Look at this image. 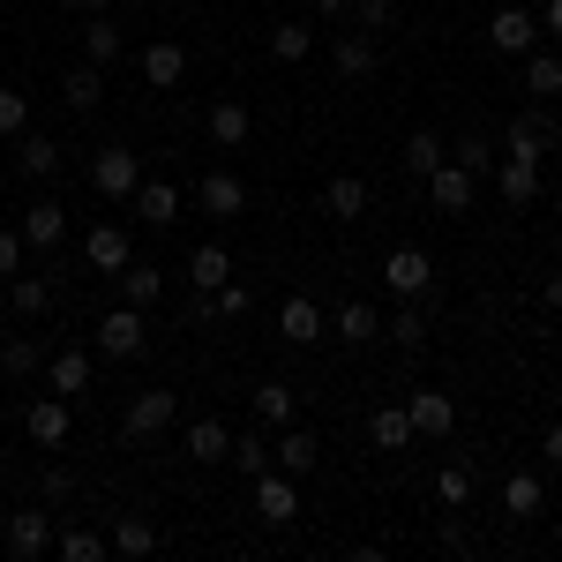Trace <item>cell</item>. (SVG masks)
<instances>
[{
    "label": "cell",
    "mask_w": 562,
    "mask_h": 562,
    "mask_svg": "<svg viewBox=\"0 0 562 562\" xmlns=\"http://www.w3.org/2000/svg\"><path fill=\"white\" fill-rule=\"evenodd\" d=\"M90 188H98L105 203H128L135 188H143V158H135V143H98V158H90Z\"/></svg>",
    "instance_id": "cell-1"
},
{
    "label": "cell",
    "mask_w": 562,
    "mask_h": 562,
    "mask_svg": "<svg viewBox=\"0 0 562 562\" xmlns=\"http://www.w3.org/2000/svg\"><path fill=\"white\" fill-rule=\"evenodd\" d=\"M180 420V397L173 390H143V397H135L128 405V420H121V435H128V442H150V435H166Z\"/></svg>",
    "instance_id": "cell-2"
},
{
    "label": "cell",
    "mask_w": 562,
    "mask_h": 562,
    "mask_svg": "<svg viewBox=\"0 0 562 562\" xmlns=\"http://www.w3.org/2000/svg\"><path fill=\"white\" fill-rule=\"evenodd\" d=\"M8 555H15V562L53 555V510H45V503H31V510L8 518Z\"/></svg>",
    "instance_id": "cell-3"
},
{
    "label": "cell",
    "mask_w": 562,
    "mask_h": 562,
    "mask_svg": "<svg viewBox=\"0 0 562 562\" xmlns=\"http://www.w3.org/2000/svg\"><path fill=\"white\" fill-rule=\"evenodd\" d=\"M487 45H495V53H532V45H540V15L518 8V0L495 8V15H487Z\"/></svg>",
    "instance_id": "cell-4"
},
{
    "label": "cell",
    "mask_w": 562,
    "mask_h": 562,
    "mask_svg": "<svg viewBox=\"0 0 562 562\" xmlns=\"http://www.w3.org/2000/svg\"><path fill=\"white\" fill-rule=\"evenodd\" d=\"M548 143H555V121H548V113H518V121L503 128V158L540 166V158H548Z\"/></svg>",
    "instance_id": "cell-5"
},
{
    "label": "cell",
    "mask_w": 562,
    "mask_h": 562,
    "mask_svg": "<svg viewBox=\"0 0 562 562\" xmlns=\"http://www.w3.org/2000/svg\"><path fill=\"white\" fill-rule=\"evenodd\" d=\"M420 188H428V203H435V211H450V217H458V211H465V203L480 195V173H465L458 158H442V166H435V173L420 180Z\"/></svg>",
    "instance_id": "cell-6"
},
{
    "label": "cell",
    "mask_w": 562,
    "mask_h": 562,
    "mask_svg": "<svg viewBox=\"0 0 562 562\" xmlns=\"http://www.w3.org/2000/svg\"><path fill=\"white\" fill-rule=\"evenodd\" d=\"M256 518L262 525H293L301 518V487H293V473H256Z\"/></svg>",
    "instance_id": "cell-7"
},
{
    "label": "cell",
    "mask_w": 562,
    "mask_h": 562,
    "mask_svg": "<svg viewBox=\"0 0 562 562\" xmlns=\"http://www.w3.org/2000/svg\"><path fill=\"white\" fill-rule=\"evenodd\" d=\"M405 420H413L420 442H442V435L458 428V405H450L442 390H413V397H405Z\"/></svg>",
    "instance_id": "cell-8"
},
{
    "label": "cell",
    "mask_w": 562,
    "mask_h": 562,
    "mask_svg": "<svg viewBox=\"0 0 562 562\" xmlns=\"http://www.w3.org/2000/svg\"><path fill=\"white\" fill-rule=\"evenodd\" d=\"M15 233H23L31 256H53V248L68 240V211H60V203H23V225H15Z\"/></svg>",
    "instance_id": "cell-9"
},
{
    "label": "cell",
    "mask_w": 562,
    "mask_h": 562,
    "mask_svg": "<svg viewBox=\"0 0 562 562\" xmlns=\"http://www.w3.org/2000/svg\"><path fill=\"white\" fill-rule=\"evenodd\" d=\"M383 285L397 293V301H420L435 285V262L420 256V248H397V256H383Z\"/></svg>",
    "instance_id": "cell-10"
},
{
    "label": "cell",
    "mask_w": 562,
    "mask_h": 562,
    "mask_svg": "<svg viewBox=\"0 0 562 562\" xmlns=\"http://www.w3.org/2000/svg\"><path fill=\"white\" fill-rule=\"evenodd\" d=\"M98 352H105V360H135V352H143V307L98 315Z\"/></svg>",
    "instance_id": "cell-11"
},
{
    "label": "cell",
    "mask_w": 562,
    "mask_h": 562,
    "mask_svg": "<svg viewBox=\"0 0 562 562\" xmlns=\"http://www.w3.org/2000/svg\"><path fill=\"white\" fill-rule=\"evenodd\" d=\"M23 435H31L38 450H60V442L76 435V413H68V397H38V405L23 413Z\"/></svg>",
    "instance_id": "cell-12"
},
{
    "label": "cell",
    "mask_w": 562,
    "mask_h": 562,
    "mask_svg": "<svg viewBox=\"0 0 562 562\" xmlns=\"http://www.w3.org/2000/svg\"><path fill=\"white\" fill-rule=\"evenodd\" d=\"M83 262H90V270H105V278H121V270L135 262L128 233H121V225H90V233H83Z\"/></svg>",
    "instance_id": "cell-13"
},
{
    "label": "cell",
    "mask_w": 562,
    "mask_h": 562,
    "mask_svg": "<svg viewBox=\"0 0 562 562\" xmlns=\"http://www.w3.org/2000/svg\"><path fill=\"white\" fill-rule=\"evenodd\" d=\"M195 203H203L211 217H240V211H248V180L217 166V173H203V180H195Z\"/></svg>",
    "instance_id": "cell-14"
},
{
    "label": "cell",
    "mask_w": 562,
    "mask_h": 562,
    "mask_svg": "<svg viewBox=\"0 0 562 562\" xmlns=\"http://www.w3.org/2000/svg\"><path fill=\"white\" fill-rule=\"evenodd\" d=\"M323 330H330V315L307 301V293H293V301L278 307V338H285V346H315Z\"/></svg>",
    "instance_id": "cell-15"
},
{
    "label": "cell",
    "mask_w": 562,
    "mask_h": 562,
    "mask_svg": "<svg viewBox=\"0 0 562 562\" xmlns=\"http://www.w3.org/2000/svg\"><path fill=\"white\" fill-rule=\"evenodd\" d=\"M315 458H323V442H315L301 420H285V428H278V450H270V465L301 480V473H315Z\"/></svg>",
    "instance_id": "cell-16"
},
{
    "label": "cell",
    "mask_w": 562,
    "mask_h": 562,
    "mask_svg": "<svg viewBox=\"0 0 562 562\" xmlns=\"http://www.w3.org/2000/svg\"><path fill=\"white\" fill-rule=\"evenodd\" d=\"M180 76H188V45H173V38L143 45V83L150 90H180Z\"/></svg>",
    "instance_id": "cell-17"
},
{
    "label": "cell",
    "mask_w": 562,
    "mask_h": 562,
    "mask_svg": "<svg viewBox=\"0 0 562 562\" xmlns=\"http://www.w3.org/2000/svg\"><path fill=\"white\" fill-rule=\"evenodd\" d=\"M128 203H135L143 225H180V188H173V180H150V173H143V188H135Z\"/></svg>",
    "instance_id": "cell-18"
},
{
    "label": "cell",
    "mask_w": 562,
    "mask_h": 562,
    "mask_svg": "<svg viewBox=\"0 0 562 562\" xmlns=\"http://www.w3.org/2000/svg\"><path fill=\"white\" fill-rule=\"evenodd\" d=\"M368 203H375V195H368V180H360V173H338L330 188H323V211L338 217V225H360Z\"/></svg>",
    "instance_id": "cell-19"
},
{
    "label": "cell",
    "mask_w": 562,
    "mask_h": 562,
    "mask_svg": "<svg viewBox=\"0 0 562 562\" xmlns=\"http://www.w3.org/2000/svg\"><path fill=\"white\" fill-rule=\"evenodd\" d=\"M15 166H23L31 180H53V173H60V135L23 128V135H15Z\"/></svg>",
    "instance_id": "cell-20"
},
{
    "label": "cell",
    "mask_w": 562,
    "mask_h": 562,
    "mask_svg": "<svg viewBox=\"0 0 562 562\" xmlns=\"http://www.w3.org/2000/svg\"><path fill=\"white\" fill-rule=\"evenodd\" d=\"M45 383H53V397H83V390H90V352L60 346L53 360H45Z\"/></svg>",
    "instance_id": "cell-21"
},
{
    "label": "cell",
    "mask_w": 562,
    "mask_h": 562,
    "mask_svg": "<svg viewBox=\"0 0 562 562\" xmlns=\"http://www.w3.org/2000/svg\"><path fill=\"white\" fill-rule=\"evenodd\" d=\"M180 442H188L195 465H225V458H233V428H225V420H188Z\"/></svg>",
    "instance_id": "cell-22"
},
{
    "label": "cell",
    "mask_w": 562,
    "mask_h": 562,
    "mask_svg": "<svg viewBox=\"0 0 562 562\" xmlns=\"http://www.w3.org/2000/svg\"><path fill=\"white\" fill-rule=\"evenodd\" d=\"M203 128H211V143H225V150H233V143H248V128H256V113H248L240 98H217L211 113H203Z\"/></svg>",
    "instance_id": "cell-23"
},
{
    "label": "cell",
    "mask_w": 562,
    "mask_h": 562,
    "mask_svg": "<svg viewBox=\"0 0 562 562\" xmlns=\"http://www.w3.org/2000/svg\"><path fill=\"white\" fill-rule=\"evenodd\" d=\"M105 548H113V555H150V548H158V525L135 518V510H121V518L105 525Z\"/></svg>",
    "instance_id": "cell-24"
},
{
    "label": "cell",
    "mask_w": 562,
    "mask_h": 562,
    "mask_svg": "<svg viewBox=\"0 0 562 562\" xmlns=\"http://www.w3.org/2000/svg\"><path fill=\"white\" fill-rule=\"evenodd\" d=\"M60 98H68V113H98V105H105V68H68V76H60Z\"/></svg>",
    "instance_id": "cell-25"
},
{
    "label": "cell",
    "mask_w": 562,
    "mask_h": 562,
    "mask_svg": "<svg viewBox=\"0 0 562 562\" xmlns=\"http://www.w3.org/2000/svg\"><path fill=\"white\" fill-rule=\"evenodd\" d=\"M330 330H338L346 346H375V338H383V315H375L368 301H346L338 315H330Z\"/></svg>",
    "instance_id": "cell-26"
},
{
    "label": "cell",
    "mask_w": 562,
    "mask_h": 562,
    "mask_svg": "<svg viewBox=\"0 0 562 562\" xmlns=\"http://www.w3.org/2000/svg\"><path fill=\"white\" fill-rule=\"evenodd\" d=\"M368 442H375L383 458H397V450H405V442H420V435H413V420H405V405H383V413L368 420Z\"/></svg>",
    "instance_id": "cell-27"
},
{
    "label": "cell",
    "mask_w": 562,
    "mask_h": 562,
    "mask_svg": "<svg viewBox=\"0 0 562 562\" xmlns=\"http://www.w3.org/2000/svg\"><path fill=\"white\" fill-rule=\"evenodd\" d=\"M256 420H262V428L301 420V397H293V383H256Z\"/></svg>",
    "instance_id": "cell-28"
},
{
    "label": "cell",
    "mask_w": 562,
    "mask_h": 562,
    "mask_svg": "<svg viewBox=\"0 0 562 562\" xmlns=\"http://www.w3.org/2000/svg\"><path fill=\"white\" fill-rule=\"evenodd\" d=\"M503 510H510V518H540V510H548L540 473H510V480H503Z\"/></svg>",
    "instance_id": "cell-29"
},
{
    "label": "cell",
    "mask_w": 562,
    "mask_h": 562,
    "mask_svg": "<svg viewBox=\"0 0 562 562\" xmlns=\"http://www.w3.org/2000/svg\"><path fill=\"white\" fill-rule=\"evenodd\" d=\"M383 338H390V346H405V352L428 346V315H420V301H405L397 315H383Z\"/></svg>",
    "instance_id": "cell-30"
},
{
    "label": "cell",
    "mask_w": 562,
    "mask_h": 562,
    "mask_svg": "<svg viewBox=\"0 0 562 562\" xmlns=\"http://www.w3.org/2000/svg\"><path fill=\"white\" fill-rule=\"evenodd\" d=\"M330 60H338V76H360V83H368V76H375V38H368V31H346Z\"/></svg>",
    "instance_id": "cell-31"
},
{
    "label": "cell",
    "mask_w": 562,
    "mask_h": 562,
    "mask_svg": "<svg viewBox=\"0 0 562 562\" xmlns=\"http://www.w3.org/2000/svg\"><path fill=\"white\" fill-rule=\"evenodd\" d=\"M495 188H503V203H540V166L503 158V166H495Z\"/></svg>",
    "instance_id": "cell-32"
},
{
    "label": "cell",
    "mask_w": 562,
    "mask_h": 562,
    "mask_svg": "<svg viewBox=\"0 0 562 562\" xmlns=\"http://www.w3.org/2000/svg\"><path fill=\"white\" fill-rule=\"evenodd\" d=\"M188 278H195V285H203V293H217V285H225V278H233V256H225V248H217V240H203V248H195V256H188Z\"/></svg>",
    "instance_id": "cell-33"
},
{
    "label": "cell",
    "mask_w": 562,
    "mask_h": 562,
    "mask_svg": "<svg viewBox=\"0 0 562 562\" xmlns=\"http://www.w3.org/2000/svg\"><path fill=\"white\" fill-rule=\"evenodd\" d=\"M83 53H90V68H113V60H121V23L90 15L83 23Z\"/></svg>",
    "instance_id": "cell-34"
},
{
    "label": "cell",
    "mask_w": 562,
    "mask_h": 562,
    "mask_svg": "<svg viewBox=\"0 0 562 562\" xmlns=\"http://www.w3.org/2000/svg\"><path fill=\"white\" fill-rule=\"evenodd\" d=\"M442 158H450V143H442L435 128H420L413 143H405V173H413V180H428L435 166H442Z\"/></svg>",
    "instance_id": "cell-35"
},
{
    "label": "cell",
    "mask_w": 562,
    "mask_h": 562,
    "mask_svg": "<svg viewBox=\"0 0 562 562\" xmlns=\"http://www.w3.org/2000/svg\"><path fill=\"white\" fill-rule=\"evenodd\" d=\"M53 555L60 562H105L113 548H105V532H83V525H76V532H53Z\"/></svg>",
    "instance_id": "cell-36"
},
{
    "label": "cell",
    "mask_w": 562,
    "mask_h": 562,
    "mask_svg": "<svg viewBox=\"0 0 562 562\" xmlns=\"http://www.w3.org/2000/svg\"><path fill=\"white\" fill-rule=\"evenodd\" d=\"M525 83H532V98H562V53H525Z\"/></svg>",
    "instance_id": "cell-37"
},
{
    "label": "cell",
    "mask_w": 562,
    "mask_h": 562,
    "mask_svg": "<svg viewBox=\"0 0 562 562\" xmlns=\"http://www.w3.org/2000/svg\"><path fill=\"white\" fill-rule=\"evenodd\" d=\"M121 293H128V307H150L158 293H166V278H158V262H128V270H121Z\"/></svg>",
    "instance_id": "cell-38"
},
{
    "label": "cell",
    "mask_w": 562,
    "mask_h": 562,
    "mask_svg": "<svg viewBox=\"0 0 562 562\" xmlns=\"http://www.w3.org/2000/svg\"><path fill=\"white\" fill-rule=\"evenodd\" d=\"M315 53V23H278L270 31V60H307Z\"/></svg>",
    "instance_id": "cell-39"
},
{
    "label": "cell",
    "mask_w": 562,
    "mask_h": 562,
    "mask_svg": "<svg viewBox=\"0 0 562 562\" xmlns=\"http://www.w3.org/2000/svg\"><path fill=\"white\" fill-rule=\"evenodd\" d=\"M8 307H15V315H45V307H53V278H15Z\"/></svg>",
    "instance_id": "cell-40"
},
{
    "label": "cell",
    "mask_w": 562,
    "mask_h": 562,
    "mask_svg": "<svg viewBox=\"0 0 562 562\" xmlns=\"http://www.w3.org/2000/svg\"><path fill=\"white\" fill-rule=\"evenodd\" d=\"M0 375H8V383L38 375V346H31V338H8V346H0Z\"/></svg>",
    "instance_id": "cell-41"
},
{
    "label": "cell",
    "mask_w": 562,
    "mask_h": 562,
    "mask_svg": "<svg viewBox=\"0 0 562 562\" xmlns=\"http://www.w3.org/2000/svg\"><path fill=\"white\" fill-rule=\"evenodd\" d=\"M450 158H458V166H465V173H495V143H480V135H458V143H450Z\"/></svg>",
    "instance_id": "cell-42"
},
{
    "label": "cell",
    "mask_w": 562,
    "mask_h": 562,
    "mask_svg": "<svg viewBox=\"0 0 562 562\" xmlns=\"http://www.w3.org/2000/svg\"><path fill=\"white\" fill-rule=\"evenodd\" d=\"M435 495H442L450 510H465V503H473V473H465V465H442V473H435Z\"/></svg>",
    "instance_id": "cell-43"
},
{
    "label": "cell",
    "mask_w": 562,
    "mask_h": 562,
    "mask_svg": "<svg viewBox=\"0 0 562 562\" xmlns=\"http://www.w3.org/2000/svg\"><path fill=\"white\" fill-rule=\"evenodd\" d=\"M23 128H31V98L15 83H0V135H23Z\"/></svg>",
    "instance_id": "cell-44"
},
{
    "label": "cell",
    "mask_w": 562,
    "mask_h": 562,
    "mask_svg": "<svg viewBox=\"0 0 562 562\" xmlns=\"http://www.w3.org/2000/svg\"><path fill=\"white\" fill-rule=\"evenodd\" d=\"M352 23L375 38V31H390V23H397V0H352Z\"/></svg>",
    "instance_id": "cell-45"
},
{
    "label": "cell",
    "mask_w": 562,
    "mask_h": 562,
    "mask_svg": "<svg viewBox=\"0 0 562 562\" xmlns=\"http://www.w3.org/2000/svg\"><path fill=\"white\" fill-rule=\"evenodd\" d=\"M233 465H240V480H256V473H270V450L248 442V435H233Z\"/></svg>",
    "instance_id": "cell-46"
},
{
    "label": "cell",
    "mask_w": 562,
    "mask_h": 562,
    "mask_svg": "<svg viewBox=\"0 0 562 562\" xmlns=\"http://www.w3.org/2000/svg\"><path fill=\"white\" fill-rule=\"evenodd\" d=\"M68 495H76V480L60 473V465H45V473H38V503H45V510H60Z\"/></svg>",
    "instance_id": "cell-47"
},
{
    "label": "cell",
    "mask_w": 562,
    "mask_h": 562,
    "mask_svg": "<svg viewBox=\"0 0 562 562\" xmlns=\"http://www.w3.org/2000/svg\"><path fill=\"white\" fill-rule=\"evenodd\" d=\"M23 256H31V248H23V233H15V225H0V278H15Z\"/></svg>",
    "instance_id": "cell-48"
},
{
    "label": "cell",
    "mask_w": 562,
    "mask_h": 562,
    "mask_svg": "<svg viewBox=\"0 0 562 562\" xmlns=\"http://www.w3.org/2000/svg\"><path fill=\"white\" fill-rule=\"evenodd\" d=\"M540 458H548V465H562V420L548 435H540Z\"/></svg>",
    "instance_id": "cell-49"
},
{
    "label": "cell",
    "mask_w": 562,
    "mask_h": 562,
    "mask_svg": "<svg viewBox=\"0 0 562 562\" xmlns=\"http://www.w3.org/2000/svg\"><path fill=\"white\" fill-rule=\"evenodd\" d=\"M540 307H555V315H562V270H548V285H540Z\"/></svg>",
    "instance_id": "cell-50"
},
{
    "label": "cell",
    "mask_w": 562,
    "mask_h": 562,
    "mask_svg": "<svg viewBox=\"0 0 562 562\" xmlns=\"http://www.w3.org/2000/svg\"><path fill=\"white\" fill-rule=\"evenodd\" d=\"M540 31H548V38H562V0H548V15H540Z\"/></svg>",
    "instance_id": "cell-51"
},
{
    "label": "cell",
    "mask_w": 562,
    "mask_h": 562,
    "mask_svg": "<svg viewBox=\"0 0 562 562\" xmlns=\"http://www.w3.org/2000/svg\"><path fill=\"white\" fill-rule=\"evenodd\" d=\"M315 15H352V0H315Z\"/></svg>",
    "instance_id": "cell-52"
},
{
    "label": "cell",
    "mask_w": 562,
    "mask_h": 562,
    "mask_svg": "<svg viewBox=\"0 0 562 562\" xmlns=\"http://www.w3.org/2000/svg\"><path fill=\"white\" fill-rule=\"evenodd\" d=\"M68 8H83V15H105V8H113V0H68Z\"/></svg>",
    "instance_id": "cell-53"
},
{
    "label": "cell",
    "mask_w": 562,
    "mask_h": 562,
    "mask_svg": "<svg viewBox=\"0 0 562 562\" xmlns=\"http://www.w3.org/2000/svg\"><path fill=\"white\" fill-rule=\"evenodd\" d=\"M0 487H8V458H0Z\"/></svg>",
    "instance_id": "cell-54"
},
{
    "label": "cell",
    "mask_w": 562,
    "mask_h": 562,
    "mask_svg": "<svg viewBox=\"0 0 562 562\" xmlns=\"http://www.w3.org/2000/svg\"><path fill=\"white\" fill-rule=\"evenodd\" d=\"M555 217H562V188H555Z\"/></svg>",
    "instance_id": "cell-55"
}]
</instances>
